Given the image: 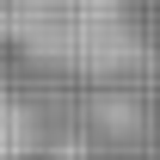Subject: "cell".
<instances>
[{
  "label": "cell",
  "mask_w": 160,
  "mask_h": 160,
  "mask_svg": "<svg viewBox=\"0 0 160 160\" xmlns=\"http://www.w3.org/2000/svg\"><path fill=\"white\" fill-rule=\"evenodd\" d=\"M0 43L6 56L74 80L111 74L136 49L123 0H0Z\"/></svg>",
  "instance_id": "1"
}]
</instances>
